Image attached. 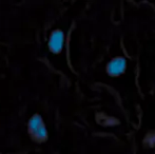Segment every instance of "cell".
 <instances>
[{
	"mask_svg": "<svg viewBox=\"0 0 155 154\" xmlns=\"http://www.w3.org/2000/svg\"><path fill=\"white\" fill-rule=\"evenodd\" d=\"M29 132L32 138L38 143L45 142L48 139V129L42 116L39 114H34L28 123Z\"/></svg>",
	"mask_w": 155,
	"mask_h": 154,
	"instance_id": "obj_1",
	"label": "cell"
},
{
	"mask_svg": "<svg viewBox=\"0 0 155 154\" xmlns=\"http://www.w3.org/2000/svg\"><path fill=\"white\" fill-rule=\"evenodd\" d=\"M64 45V34L61 30H54L51 33L48 42L50 52L54 54H59Z\"/></svg>",
	"mask_w": 155,
	"mask_h": 154,
	"instance_id": "obj_2",
	"label": "cell"
},
{
	"mask_svg": "<svg viewBox=\"0 0 155 154\" xmlns=\"http://www.w3.org/2000/svg\"><path fill=\"white\" fill-rule=\"evenodd\" d=\"M127 68V61L123 57H116L113 58L110 62H109L108 67V73L112 76H119L120 74L126 71Z\"/></svg>",
	"mask_w": 155,
	"mask_h": 154,
	"instance_id": "obj_3",
	"label": "cell"
}]
</instances>
